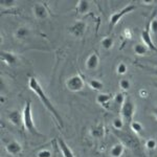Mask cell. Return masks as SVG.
Wrapping results in <instances>:
<instances>
[{
    "mask_svg": "<svg viewBox=\"0 0 157 157\" xmlns=\"http://www.w3.org/2000/svg\"><path fill=\"white\" fill-rule=\"evenodd\" d=\"M134 110H135L134 103L131 100H126L125 104H124L121 108V118H123V121L128 124L132 123Z\"/></svg>",
    "mask_w": 157,
    "mask_h": 157,
    "instance_id": "obj_4",
    "label": "cell"
},
{
    "mask_svg": "<svg viewBox=\"0 0 157 157\" xmlns=\"http://www.w3.org/2000/svg\"><path fill=\"white\" fill-rule=\"evenodd\" d=\"M0 59L3 63H6L9 66H13V65H16L17 63V56L13 54L11 52H1L0 54Z\"/></svg>",
    "mask_w": 157,
    "mask_h": 157,
    "instance_id": "obj_8",
    "label": "cell"
},
{
    "mask_svg": "<svg viewBox=\"0 0 157 157\" xmlns=\"http://www.w3.org/2000/svg\"><path fill=\"white\" fill-rule=\"evenodd\" d=\"M58 146H59L63 157H75L72 151L70 150L69 146L67 145L66 141H65L63 138H60V137L58 138Z\"/></svg>",
    "mask_w": 157,
    "mask_h": 157,
    "instance_id": "obj_12",
    "label": "cell"
},
{
    "mask_svg": "<svg viewBox=\"0 0 157 157\" xmlns=\"http://www.w3.org/2000/svg\"><path fill=\"white\" fill-rule=\"evenodd\" d=\"M29 87L30 90L34 91V92L38 95V98H40V101H41L42 104L44 105V107L46 108L47 110H48L49 112L55 116V118L58 121V123H59L60 127L61 128L64 127V123H63L62 117H61V115L58 113L57 109L55 108V106L52 105V103L50 102L48 97L45 94L44 90H43V88L41 87V85H40V83L38 82V80L36 78L32 77V78H29Z\"/></svg>",
    "mask_w": 157,
    "mask_h": 157,
    "instance_id": "obj_1",
    "label": "cell"
},
{
    "mask_svg": "<svg viewBox=\"0 0 157 157\" xmlns=\"http://www.w3.org/2000/svg\"><path fill=\"white\" fill-rule=\"evenodd\" d=\"M6 150L7 153L11 154V155H19L22 151V147L18 141L12 140L6 146Z\"/></svg>",
    "mask_w": 157,
    "mask_h": 157,
    "instance_id": "obj_11",
    "label": "cell"
},
{
    "mask_svg": "<svg viewBox=\"0 0 157 157\" xmlns=\"http://www.w3.org/2000/svg\"><path fill=\"white\" fill-rule=\"evenodd\" d=\"M146 147L148 150H154L157 147V141L153 138L148 139V140L146 141Z\"/></svg>",
    "mask_w": 157,
    "mask_h": 157,
    "instance_id": "obj_27",
    "label": "cell"
},
{
    "mask_svg": "<svg viewBox=\"0 0 157 157\" xmlns=\"http://www.w3.org/2000/svg\"><path fill=\"white\" fill-rule=\"evenodd\" d=\"M37 157H52V153L46 149H43V150H40L37 153Z\"/></svg>",
    "mask_w": 157,
    "mask_h": 157,
    "instance_id": "obj_30",
    "label": "cell"
},
{
    "mask_svg": "<svg viewBox=\"0 0 157 157\" xmlns=\"http://www.w3.org/2000/svg\"><path fill=\"white\" fill-rule=\"evenodd\" d=\"M7 120L13 126L20 127L21 123H23V118H21V113L18 110H13L7 114Z\"/></svg>",
    "mask_w": 157,
    "mask_h": 157,
    "instance_id": "obj_9",
    "label": "cell"
},
{
    "mask_svg": "<svg viewBox=\"0 0 157 157\" xmlns=\"http://www.w3.org/2000/svg\"><path fill=\"white\" fill-rule=\"evenodd\" d=\"M125 102H126V100H125V93L124 92H117L114 95V103L116 105L121 107V106L125 104Z\"/></svg>",
    "mask_w": 157,
    "mask_h": 157,
    "instance_id": "obj_22",
    "label": "cell"
},
{
    "mask_svg": "<svg viewBox=\"0 0 157 157\" xmlns=\"http://www.w3.org/2000/svg\"><path fill=\"white\" fill-rule=\"evenodd\" d=\"M100 63V58L97 54H91L89 57L86 60V68L89 70H94L97 69Z\"/></svg>",
    "mask_w": 157,
    "mask_h": 157,
    "instance_id": "obj_13",
    "label": "cell"
},
{
    "mask_svg": "<svg viewBox=\"0 0 157 157\" xmlns=\"http://www.w3.org/2000/svg\"><path fill=\"white\" fill-rule=\"evenodd\" d=\"M22 118H23V126L25 127L27 131L29 133L37 135L38 131L35 126L34 120H33V113H32V102L27 101L25 103L24 109H23V113H22Z\"/></svg>",
    "mask_w": 157,
    "mask_h": 157,
    "instance_id": "obj_2",
    "label": "cell"
},
{
    "mask_svg": "<svg viewBox=\"0 0 157 157\" xmlns=\"http://www.w3.org/2000/svg\"><path fill=\"white\" fill-rule=\"evenodd\" d=\"M90 134L94 138H102L104 136V128L102 126H97V127L91 129Z\"/></svg>",
    "mask_w": 157,
    "mask_h": 157,
    "instance_id": "obj_20",
    "label": "cell"
},
{
    "mask_svg": "<svg viewBox=\"0 0 157 157\" xmlns=\"http://www.w3.org/2000/svg\"><path fill=\"white\" fill-rule=\"evenodd\" d=\"M153 113H154V115H155V117L157 118V107L153 110Z\"/></svg>",
    "mask_w": 157,
    "mask_h": 157,
    "instance_id": "obj_31",
    "label": "cell"
},
{
    "mask_svg": "<svg viewBox=\"0 0 157 157\" xmlns=\"http://www.w3.org/2000/svg\"><path fill=\"white\" fill-rule=\"evenodd\" d=\"M90 9V3L87 0H80L77 4V12L80 15H85L87 14L88 11Z\"/></svg>",
    "mask_w": 157,
    "mask_h": 157,
    "instance_id": "obj_14",
    "label": "cell"
},
{
    "mask_svg": "<svg viewBox=\"0 0 157 157\" xmlns=\"http://www.w3.org/2000/svg\"><path fill=\"white\" fill-rule=\"evenodd\" d=\"M141 40H143L144 44L146 45L148 49L153 50V52H157V47L155 46L153 41H152V38L149 30H143L141 32Z\"/></svg>",
    "mask_w": 157,
    "mask_h": 157,
    "instance_id": "obj_10",
    "label": "cell"
},
{
    "mask_svg": "<svg viewBox=\"0 0 157 157\" xmlns=\"http://www.w3.org/2000/svg\"><path fill=\"white\" fill-rule=\"evenodd\" d=\"M127 69H128L127 65L121 62L117 65V67H116V72H117L118 75H125V73L127 72Z\"/></svg>",
    "mask_w": 157,
    "mask_h": 157,
    "instance_id": "obj_26",
    "label": "cell"
},
{
    "mask_svg": "<svg viewBox=\"0 0 157 157\" xmlns=\"http://www.w3.org/2000/svg\"><path fill=\"white\" fill-rule=\"evenodd\" d=\"M101 44H102V47L104 49L109 50V49L112 48L113 44H114V41H113V39L111 37H106L102 40Z\"/></svg>",
    "mask_w": 157,
    "mask_h": 157,
    "instance_id": "obj_21",
    "label": "cell"
},
{
    "mask_svg": "<svg viewBox=\"0 0 157 157\" xmlns=\"http://www.w3.org/2000/svg\"><path fill=\"white\" fill-rule=\"evenodd\" d=\"M112 125H113V128L116 129V130H121L124 127V121L123 118L121 117H116L114 120L112 121Z\"/></svg>",
    "mask_w": 157,
    "mask_h": 157,
    "instance_id": "obj_24",
    "label": "cell"
},
{
    "mask_svg": "<svg viewBox=\"0 0 157 157\" xmlns=\"http://www.w3.org/2000/svg\"><path fill=\"white\" fill-rule=\"evenodd\" d=\"M66 87L72 92H78L84 88V80L78 75H72L66 81Z\"/></svg>",
    "mask_w": 157,
    "mask_h": 157,
    "instance_id": "obj_5",
    "label": "cell"
},
{
    "mask_svg": "<svg viewBox=\"0 0 157 157\" xmlns=\"http://www.w3.org/2000/svg\"><path fill=\"white\" fill-rule=\"evenodd\" d=\"M150 29L153 35L157 36V19H153L150 23Z\"/></svg>",
    "mask_w": 157,
    "mask_h": 157,
    "instance_id": "obj_29",
    "label": "cell"
},
{
    "mask_svg": "<svg viewBox=\"0 0 157 157\" xmlns=\"http://www.w3.org/2000/svg\"><path fill=\"white\" fill-rule=\"evenodd\" d=\"M86 32V23L83 21H77L75 22L71 26L69 27V33L71 36L75 38H81Z\"/></svg>",
    "mask_w": 157,
    "mask_h": 157,
    "instance_id": "obj_6",
    "label": "cell"
},
{
    "mask_svg": "<svg viewBox=\"0 0 157 157\" xmlns=\"http://www.w3.org/2000/svg\"><path fill=\"white\" fill-rule=\"evenodd\" d=\"M0 3H1L2 6L9 9V7L15 6V4H16V1H15V0H1V1H0Z\"/></svg>",
    "mask_w": 157,
    "mask_h": 157,
    "instance_id": "obj_28",
    "label": "cell"
},
{
    "mask_svg": "<svg viewBox=\"0 0 157 157\" xmlns=\"http://www.w3.org/2000/svg\"><path fill=\"white\" fill-rule=\"evenodd\" d=\"M133 52L135 55L137 56H145L148 52V48L144 43H137V44L134 45L133 47Z\"/></svg>",
    "mask_w": 157,
    "mask_h": 157,
    "instance_id": "obj_18",
    "label": "cell"
},
{
    "mask_svg": "<svg viewBox=\"0 0 157 157\" xmlns=\"http://www.w3.org/2000/svg\"><path fill=\"white\" fill-rule=\"evenodd\" d=\"M29 35H30V30L25 26L18 27V29H16V32H15V37L18 40L26 39V38H29Z\"/></svg>",
    "mask_w": 157,
    "mask_h": 157,
    "instance_id": "obj_15",
    "label": "cell"
},
{
    "mask_svg": "<svg viewBox=\"0 0 157 157\" xmlns=\"http://www.w3.org/2000/svg\"><path fill=\"white\" fill-rule=\"evenodd\" d=\"M124 150H125V147H124L123 144H115L111 148L110 155L111 157H121L124 154Z\"/></svg>",
    "mask_w": 157,
    "mask_h": 157,
    "instance_id": "obj_16",
    "label": "cell"
},
{
    "mask_svg": "<svg viewBox=\"0 0 157 157\" xmlns=\"http://www.w3.org/2000/svg\"><path fill=\"white\" fill-rule=\"evenodd\" d=\"M89 86L90 88H92L93 90H103L104 89V83L101 82L100 80H97V78H91V80L89 81Z\"/></svg>",
    "mask_w": 157,
    "mask_h": 157,
    "instance_id": "obj_19",
    "label": "cell"
},
{
    "mask_svg": "<svg viewBox=\"0 0 157 157\" xmlns=\"http://www.w3.org/2000/svg\"><path fill=\"white\" fill-rule=\"evenodd\" d=\"M33 13L38 20H45L48 18V11H47L46 6L42 3L35 4L33 7Z\"/></svg>",
    "mask_w": 157,
    "mask_h": 157,
    "instance_id": "obj_7",
    "label": "cell"
},
{
    "mask_svg": "<svg viewBox=\"0 0 157 157\" xmlns=\"http://www.w3.org/2000/svg\"><path fill=\"white\" fill-rule=\"evenodd\" d=\"M120 88L121 90H124V91H127L130 89V87H131V83H130V81L127 80V78H123V80H121L120 81Z\"/></svg>",
    "mask_w": 157,
    "mask_h": 157,
    "instance_id": "obj_25",
    "label": "cell"
},
{
    "mask_svg": "<svg viewBox=\"0 0 157 157\" xmlns=\"http://www.w3.org/2000/svg\"><path fill=\"white\" fill-rule=\"evenodd\" d=\"M113 98L112 94H109V93H101L97 97V102L98 104H100L101 106L107 105V104L110 102Z\"/></svg>",
    "mask_w": 157,
    "mask_h": 157,
    "instance_id": "obj_17",
    "label": "cell"
},
{
    "mask_svg": "<svg viewBox=\"0 0 157 157\" xmlns=\"http://www.w3.org/2000/svg\"><path fill=\"white\" fill-rule=\"evenodd\" d=\"M130 128L134 133H140L143 131V125L139 121H132L130 124Z\"/></svg>",
    "mask_w": 157,
    "mask_h": 157,
    "instance_id": "obj_23",
    "label": "cell"
},
{
    "mask_svg": "<svg viewBox=\"0 0 157 157\" xmlns=\"http://www.w3.org/2000/svg\"><path fill=\"white\" fill-rule=\"evenodd\" d=\"M135 9H136V6H134V4H129V6H126L123 10H121V11H118V12H116L114 14L111 15L110 20H109V29H112L113 27L121 21V18H124V17H125L126 15H128L129 13H132Z\"/></svg>",
    "mask_w": 157,
    "mask_h": 157,
    "instance_id": "obj_3",
    "label": "cell"
}]
</instances>
